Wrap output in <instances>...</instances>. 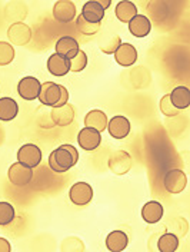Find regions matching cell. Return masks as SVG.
Here are the masks:
<instances>
[{
  "mask_svg": "<svg viewBox=\"0 0 190 252\" xmlns=\"http://www.w3.org/2000/svg\"><path fill=\"white\" fill-rule=\"evenodd\" d=\"M79 160V152L72 145H62L49 155V166L53 172L63 173L73 168Z\"/></svg>",
  "mask_w": 190,
  "mask_h": 252,
  "instance_id": "cell-1",
  "label": "cell"
},
{
  "mask_svg": "<svg viewBox=\"0 0 190 252\" xmlns=\"http://www.w3.org/2000/svg\"><path fill=\"white\" fill-rule=\"evenodd\" d=\"M37 99L43 106L57 108L69 103V92L62 85H57L54 82H45L40 88Z\"/></svg>",
  "mask_w": 190,
  "mask_h": 252,
  "instance_id": "cell-2",
  "label": "cell"
},
{
  "mask_svg": "<svg viewBox=\"0 0 190 252\" xmlns=\"http://www.w3.org/2000/svg\"><path fill=\"white\" fill-rule=\"evenodd\" d=\"M163 185L169 193H180L188 187V176L182 169H170L164 175Z\"/></svg>",
  "mask_w": 190,
  "mask_h": 252,
  "instance_id": "cell-3",
  "label": "cell"
},
{
  "mask_svg": "<svg viewBox=\"0 0 190 252\" xmlns=\"http://www.w3.org/2000/svg\"><path fill=\"white\" fill-rule=\"evenodd\" d=\"M108 165L114 175H125L132 169L133 159L126 151H116L108 159Z\"/></svg>",
  "mask_w": 190,
  "mask_h": 252,
  "instance_id": "cell-4",
  "label": "cell"
},
{
  "mask_svg": "<svg viewBox=\"0 0 190 252\" xmlns=\"http://www.w3.org/2000/svg\"><path fill=\"white\" fill-rule=\"evenodd\" d=\"M93 188L86 184V182H76L69 190V198L70 201L78 206H84L90 204L93 199Z\"/></svg>",
  "mask_w": 190,
  "mask_h": 252,
  "instance_id": "cell-5",
  "label": "cell"
},
{
  "mask_svg": "<svg viewBox=\"0 0 190 252\" xmlns=\"http://www.w3.org/2000/svg\"><path fill=\"white\" fill-rule=\"evenodd\" d=\"M7 37L10 40V45L15 46H25L30 42L32 37V31L26 23L17 22L10 25V28L7 29Z\"/></svg>",
  "mask_w": 190,
  "mask_h": 252,
  "instance_id": "cell-6",
  "label": "cell"
},
{
  "mask_svg": "<svg viewBox=\"0 0 190 252\" xmlns=\"http://www.w3.org/2000/svg\"><path fill=\"white\" fill-rule=\"evenodd\" d=\"M9 181L16 185V187H26L27 184H30L33 178V169L20 163V162H15L10 168H9Z\"/></svg>",
  "mask_w": 190,
  "mask_h": 252,
  "instance_id": "cell-7",
  "label": "cell"
},
{
  "mask_svg": "<svg viewBox=\"0 0 190 252\" xmlns=\"http://www.w3.org/2000/svg\"><path fill=\"white\" fill-rule=\"evenodd\" d=\"M40 160H42V151L37 145L26 143L17 152V162H20L32 169L40 163Z\"/></svg>",
  "mask_w": 190,
  "mask_h": 252,
  "instance_id": "cell-8",
  "label": "cell"
},
{
  "mask_svg": "<svg viewBox=\"0 0 190 252\" xmlns=\"http://www.w3.org/2000/svg\"><path fill=\"white\" fill-rule=\"evenodd\" d=\"M40 88L42 83L39 79L34 76H26L17 83V94L25 100H34L36 97H39Z\"/></svg>",
  "mask_w": 190,
  "mask_h": 252,
  "instance_id": "cell-9",
  "label": "cell"
},
{
  "mask_svg": "<svg viewBox=\"0 0 190 252\" xmlns=\"http://www.w3.org/2000/svg\"><path fill=\"white\" fill-rule=\"evenodd\" d=\"M78 142L81 149L92 152L97 149L99 145L102 143V136H100V132H97L92 127H83L78 135Z\"/></svg>",
  "mask_w": 190,
  "mask_h": 252,
  "instance_id": "cell-10",
  "label": "cell"
},
{
  "mask_svg": "<svg viewBox=\"0 0 190 252\" xmlns=\"http://www.w3.org/2000/svg\"><path fill=\"white\" fill-rule=\"evenodd\" d=\"M76 16V6L70 0H59L53 6V17L57 22L69 23L75 19Z\"/></svg>",
  "mask_w": 190,
  "mask_h": 252,
  "instance_id": "cell-11",
  "label": "cell"
},
{
  "mask_svg": "<svg viewBox=\"0 0 190 252\" xmlns=\"http://www.w3.org/2000/svg\"><path fill=\"white\" fill-rule=\"evenodd\" d=\"M108 130L111 138L114 139H125L130 133V122L126 116L116 115L108 122Z\"/></svg>",
  "mask_w": 190,
  "mask_h": 252,
  "instance_id": "cell-12",
  "label": "cell"
},
{
  "mask_svg": "<svg viewBox=\"0 0 190 252\" xmlns=\"http://www.w3.org/2000/svg\"><path fill=\"white\" fill-rule=\"evenodd\" d=\"M50 118L54 126L70 125L75 119V108L72 103H66L63 106L53 108L50 112Z\"/></svg>",
  "mask_w": 190,
  "mask_h": 252,
  "instance_id": "cell-13",
  "label": "cell"
},
{
  "mask_svg": "<svg viewBox=\"0 0 190 252\" xmlns=\"http://www.w3.org/2000/svg\"><path fill=\"white\" fill-rule=\"evenodd\" d=\"M116 63H119L123 67H129L135 64L137 61V50L130 43H122L119 49L113 53Z\"/></svg>",
  "mask_w": 190,
  "mask_h": 252,
  "instance_id": "cell-14",
  "label": "cell"
},
{
  "mask_svg": "<svg viewBox=\"0 0 190 252\" xmlns=\"http://www.w3.org/2000/svg\"><path fill=\"white\" fill-rule=\"evenodd\" d=\"M48 70L53 76H64L70 72V61L59 53H53L48 59Z\"/></svg>",
  "mask_w": 190,
  "mask_h": 252,
  "instance_id": "cell-15",
  "label": "cell"
},
{
  "mask_svg": "<svg viewBox=\"0 0 190 252\" xmlns=\"http://www.w3.org/2000/svg\"><path fill=\"white\" fill-rule=\"evenodd\" d=\"M79 42L75 37H70V36L60 37L57 40V43H56V53L62 55V56H64L69 61H72L79 53Z\"/></svg>",
  "mask_w": 190,
  "mask_h": 252,
  "instance_id": "cell-16",
  "label": "cell"
},
{
  "mask_svg": "<svg viewBox=\"0 0 190 252\" xmlns=\"http://www.w3.org/2000/svg\"><path fill=\"white\" fill-rule=\"evenodd\" d=\"M106 10L102 7V4L99 1L95 0H90V1H86L83 4V9H81V17L90 23H100L105 17Z\"/></svg>",
  "mask_w": 190,
  "mask_h": 252,
  "instance_id": "cell-17",
  "label": "cell"
},
{
  "mask_svg": "<svg viewBox=\"0 0 190 252\" xmlns=\"http://www.w3.org/2000/svg\"><path fill=\"white\" fill-rule=\"evenodd\" d=\"M127 26H129V32L135 37H146L152 31V23H150L149 17L139 15V13L127 23Z\"/></svg>",
  "mask_w": 190,
  "mask_h": 252,
  "instance_id": "cell-18",
  "label": "cell"
},
{
  "mask_svg": "<svg viewBox=\"0 0 190 252\" xmlns=\"http://www.w3.org/2000/svg\"><path fill=\"white\" fill-rule=\"evenodd\" d=\"M108 115L103 110L93 109L84 116V126L92 127L100 133L105 132V129H108Z\"/></svg>",
  "mask_w": 190,
  "mask_h": 252,
  "instance_id": "cell-19",
  "label": "cell"
},
{
  "mask_svg": "<svg viewBox=\"0 0 190 252\" xmlns=\"http://www.w3.org/2000/svg\"><path fill=\"white\" fill-rule=\"evenodd\" d=\"M127 245H129V236L123 231L116 229L106 236V248L110 252L125 251Z\"/></svg>",
  "mask_w": 190,
  "mask_h": 252,
  "instance_id": "cell-20",
  "label": "cell"
},
{
  "mask_svg": "<svg viewBox=\"0 0 190 252\" xmlns=\"http://www.w3.org/2000/svg\"><path fill=\"white\" fill-rule=\"evenodd\" d=\"M163 206L158 201H150L146 202L142 208V218L147 223H156L163 218Z\"/></svg>",
  "mask_w": 190,
  "mask_h": 252,
  "instance_id": "cell-21",
  "label": "cell"
},
{
  "mask_svg": "<svg viewBox=\"0 0 190 252\" xmlns=\"http://www.w3.org/2000/svg\"><path fill=\"white\" fill-rule=\"evenodd\" d=\"M19 113V105L13 97H0V121L10 122Z\"/></svg>",
  "mask_w": 190,
  "mask_h": 252,
  "instance_id": "cell-22",
  "label": "cell"
},
{
  "mask_svg": "<svg viewBox=\"0 0 190 252\" xmlns=\"http://www.w3.org/2000/svg\"><path fill=\"white\" fill-rule=\"evenodd\" d=\"M114 15L122 23H129L135 16L137 15V7L135 3H132L129 0H122L116 4Z\"/></svg>",
  "mask_w": 190,
  "mask_h": 252,
  "instance_id": "cell-23",
  "label": "cell"
},
{
  "mask_svg": "<svg viewBox=\"0 0 190 252\" xmlns=\"http://www.w3.org/2000/svg\"><path fill=\"white\" fill-rule=\"evenodd\" d=\"M170 102L176 109H186L190 106V91L186 86H177L169 94Z\"/></svg>",
  "mask_w": 190,
  "mask_h": 252,
  "instance_id": "cell-24",
  "label": "cell"
},
{
  "mask_svg": "<svg viewBox=\"0 0 190 252\" xmlns=\"http://www.w3.org/2000/svg\"><path fill=\"white\" fill-rule=\"evenodd\" d=\"M158 248L162 252H174L179 248V238L172 232L163 234L159 238Z\"/></svg>",
  "mask_w": 190,
  "mask_h": 252,
  "instance_id": "cell-25",
  "label": "cell"
},
{
  "mask_svg": "<svg viewBox=\"0 0 190 252\" xmlns=\"http://www.w3.org/2000/svg\"><path fill=\"white\" fill-rule=\"evenodd\" d=\"M16 56L15 47L13 45L7 43V42H0V66H6L13 62Z\"/></svg>",
  "mask_w": 190,
  "mask_h": 252,
  "instance_id": "cell-26",
  "label": "cell"
},
{
  "mask_svg": "<svg viewBox=\"0 0 190 252\" xmlns=\"http://www.w3.org/2000/svg\"><path fill=\"white\" fill-rule=\"evenodd\" d=\"M76 28L81 34H86V36H93L96 34L99 29H100V23H90L87 20H84L81 16H79L76 19Z\"/></svg>",
  "mask_w": 190,
  "mask_h": 252,
  "instance_id": "cell-27",
  "label": "cell"
},
{
  "mask_svg": "<svg viewBox=\"0 0 190 252\" xmlns=\"http://www.w3.org/2000/svg\"><path fill=\"white\" fill-rule=\"evenodd\" d=\"M15 220V208L9 202H0V226L9 225Z\"/></svg>",
  "mask_w": 190,
  "mask_h": 252,
  "instance_id": "cell-28",
  "label": "cell"
},
{
  "mask_svg": "<svg viewBox=\"0 0 190 252\" xmlns=\"http://www.w3.org/2000/svg\"><path fill=\"white\" fill-rule=\"evenodd\" d=\"M86 66H87V55H86V52L79 50V53L70 61V72L79 73L86 69Z\"/></svg>",
  "mask_w": 190,
  "mask_h": 252,
  "instance_id": "cell-29",
  "label": "cell"
},
{
  "mask_svg": "<svg viewBox=\"0 0 190 252\" xmlns=\"http://www.w3.org/2000/svg\"><path fill=\"white\" fill-rule=\"evenodd\" d=\"M160 110L163 115L169 116V118H174L179 115V109H176L173 106V103L170 102V96L169 94H164L162 99H160Z\"/></svg>",
  "mask_w": 190,
  "mask_h": 252,
  "instance_id": "cell-30",
  "label": "cell"
},
{
  "mask_svg": "<svg viewBox=\"0 0 190 252\" xmlns=\"http://www.w3.org/2000/svg\"><path fill=\"white\" fill-rule=\"evenodd\" d=\"M122 45V40H120V37L116 34V36H111L110 40L108 42V43H105V45H102L100 46V50L103 52V53H106V55H113L119 46Z\"/></svg>",
  "mask_w": 190,
  "mask_h": 252,
  "instance_id": "cell-31",
  "label": "cell"
},
{
  "mask_svg": "<svg viewBox=\"0 0 190 252\" xmlns=\"http://www.w3.org/2000/svg\"><path fill=\"white\" fill-rule=\"evenodd\" d=\"M64 245H69V248H64L63 251H83L84 250V245L79 238H67L63 241L62 247Z\"/></svg>",
  "mask_w": 190,
  "mask_h": 252,
  "instance_id": "cell-32",
  "label": "cell"
},
{
  "mask_svg": "<svg viewBox=\"0 0 190 252\" xmlns=\"http://www.w3.org/2000/svg\"><path fill=\"white\" fill-rule=\"evenodd\" d=\"M12 247L9 244V241L6 238H1L0 236V252H10Z\"/></svg>",
  "mask_w": 190,
  "mask_h": 252,
  "instance_id": "cell-33",
  "label": "cell"
},
{
  "mask_svg": "<svg viewBox=\"0 0 190 252\" xmlns=\"http://www.w3.org/2000/svg\"><path fill=\"white\" fill-rule=\"evenodd\" d=\"M99 3L102 4V7H103L105 10H106V9H108V7L110 6V1H109V0H108V1H105V0H102V1H99Z\"/></svg>",
  "mask_w": 190,
  "mask_h": 252,
  "instance_id": "cell-34",
  "label": "cell"
}]
</instances>
